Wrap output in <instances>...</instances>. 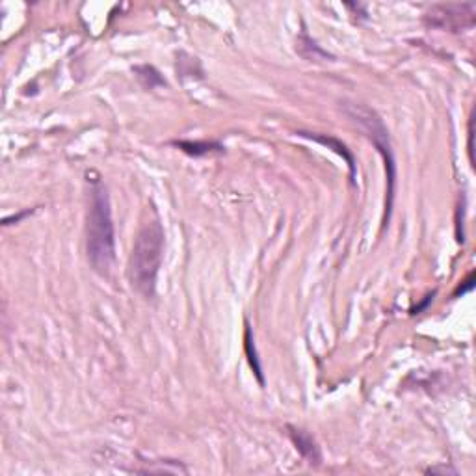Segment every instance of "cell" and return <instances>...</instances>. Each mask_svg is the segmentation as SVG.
<instances>
[{"label": "cell", "mask_w": 476, "mask_h": 476, "mask_svg": "<svg viewBox=\"0 0 476 476\" xmlns=\"http://www.w3.org/2000/svg\"><path fill=\"white\" fill-rule=\"evenodd\" d=\"M476 6L469 4H435L426 11V22L430 27L449 32H463L475 27Z\"/></svg>", "instance_id": "cell-4"}, {"label": "cell", "mask_w": 476, "mask_h": 476, "mask_svg": "<svg viewBox=\"0 0 476 476\" xmlns=\"http://www.w3.org/2000/svg\"><path fill=\"white\" fill-rule=\"evenodd\" d=\"M244 350H246L247 361H250V367L253 368V373L257 376L259 383L264 385V376H263V367H261V361H259L257 348H255V340H253V333L250 324L246 322V331H244Z\"/></svg>", "instance_id": "cell-7"}, {"label": "cell", "mask_w": 476, "mask_h": 476, "mask_svg": "<svg viewBox=\"0 0 476 476\" xmlns=\"http://www.w3.org/2000/svg\"><path fill=\"white\" fill-rule=\"evenodd\" d=\"M463 283H466V285H463V287L460 285V289H458L454 292L456 298H458V296H460V294H466V292H469V290L473 289V285H475V274H469V277H467V280L463 281Z\"/></svg>", "instance_id": "cell-10"}, {"label": "cell", "mask_w": 476, "mask_h": 476, "mask_svg": "<svg viewBox=\"0 0 476 476\" xmlns=\"http://www.w3.org/2000/svg\"><path fill=\"white\" fill-rule=\"evenodd\" d=\"M433 296H435V292H432V294H428V296H426V300L422 301L421 305H417V307H415V309H411V312H413V315H417V312H421V311H424V309H426V307H428V305H430V303H432V300H433Z\"/></svg>", "instance_id": "cell-12"}, {"label": "cell", "mask_w": 476, "mask_h": 476, "mask_svg": "<svg viewBox=\"0 0 476 476\" xmlns=\"http://www.w3.org/2000/svg\"><path fill=\"white\" fill-rule=\"evenodd\" d=\"M298 134H300L301 138H309V140H312V142L322 143V145H326L328 149H333L335 153H339L340 157L348 162V168H350V181H352V185H356V175H357L356 159H354V154L348 151V147H346L345 143L340 142V140H337V138L326 136V134H317V132L300 131Z\"/></svg>", "instance_id": "cell-5"}, {"label": "cell", "mask_w": 476, "mask_h": 476, "mask_svg": "<svg viewBox=\"0 0 476 476\" xmlns=\"http://www.w3.org/2000/svg\"><path fill=\"white\" fill-rule=\"evenodd\" d=\"M134 71L138 73V78H140V80H142V82L145 84V88L153 89V88H157V86H162V84H166L164 78L160 77L159 73L154 71V69L151 66L136 67Z\"/></svg>", "instance_id": "cell-9"}, {"label": "cell", "mask_w": 476, "mask_h": 476, "mask_svg": "<svg viewBox=\"0 0 476 476\" xmlns=\"http://www.w3.org/2000/svg\"><path fill=\"white\" fill-rule=\"evenodd\" d=\"M88 214H86V253L95 272L106 275L115 261V229L108 188L101 175L88 171Z\"/></svg>", "instance_id": "cell-1"}, {"label": "cell", "mask_w": 476, "mask_h": 476, "mask_svg": "<svg viewBox=\"0 0 476 476\" xmlns=\"http://www.w3.org/2000/svg\"><path fill=\"white\" fill-rule=\"evenodd\" d=\"M173 145L185 151L190 157H207L212 153H222L224 147L216 142H175Z\"/></svg>", "instance_id": "cell-8"}, {"label": "cell", "mask_w": 476, "mask_h": 476, "mask_svg": "<svg viewBox=\"0 0 476 476\" xmlns=\"http://www.w3.org/2000/svg\"><path fill=\"white\" fill-rule=\"evenodd\" d=\"M32 212H34V210H22V212L15 214V216H10V218L4 219V225H10L11 222H15V224H17V222H21L22 218H27V216H30Z\"/></svg>", "instance_id": "cell-11"}, {"label": "cell", "mask_w": 476, "mask_h": 476, "mask_svg": "<svg viewBox=\"0 0 476 476\" xmlns=\"http://www.w3.org/2000/svg\"><path fill=\"white\" fill-rule=\"evenodd\" d=\"M346 114L350 115L354 123L359 125L367 138L373 142L380 154H382L383 162H385V173H387V201H385V218L383 224L387 225L391 219V212H393V203H394V187H396V160H394V151L391 145V138H389V131L383 120L380 117L374 110H370L365 104L350 103L346 104Z\"/></svg>", "instance_id": "cell-3"}, {"label": "cell", "mask_w": 476, "mask_h": 476, "mask_svg": "<svg viewBox=\"0 0 476 476\" xmlns=\"http://www.w3.org/2000/svg\"><path fill=\"white\" fill-rule=\"evenodd\" d=\"M290 430V439L292 443L296 445V449L300 452L305 460H309V463H318L320 461V450H318L317 441L312 439L311 433H307L305 430H300V428L289 426Z\"/></svg>", "instance_id": "cell-6"}, {"label": "cell", "mask_w": 476, "mask_h": 476, "mask_svg": "<svg viewBox=\"0 0 476 476\" xmlns=\"http://www.w3.org/2000/svg\"><path fill=\"white\" fill-rule=\"evenodd\" d=\"M164 227L159 214L153 212L138 229L131 259L129 280L138 294L151 300L157 289V275L164 259Z\"/></svg>", "instance_id": "cell-2"}]
</instances>
